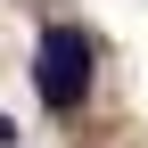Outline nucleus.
I'll use <instances>...</instances> for the list:
<instances>
[{"label":"nucleus","mask_w":148,"mask_h":148,"mask_svg":"<svg viewBox=\"0 0 148 148\" xmlns=\"http://www.w3.org/2000/svg\"><path fill=\"white\" fill-rule=\"evenodd\" d=\"M0 148H16V123H8V115H0Z\"/></svg>","instance_id":"f03ea898"},{"label":"nucleus","mask_w":148,"mask_h":148,"mask_svg":"<svg viewBox=\"0 0 148 148\" xmlns=\"http://www.w3.org/2000/svg\"><path fill=\"white\" fill-rule=\"evenodd\" d=\"M33 90H41L49 115H74L90 99V33L82 25H49L41 49H33Z\"/></svg>","instance_id":"f257e3e1"}]
</instances>
